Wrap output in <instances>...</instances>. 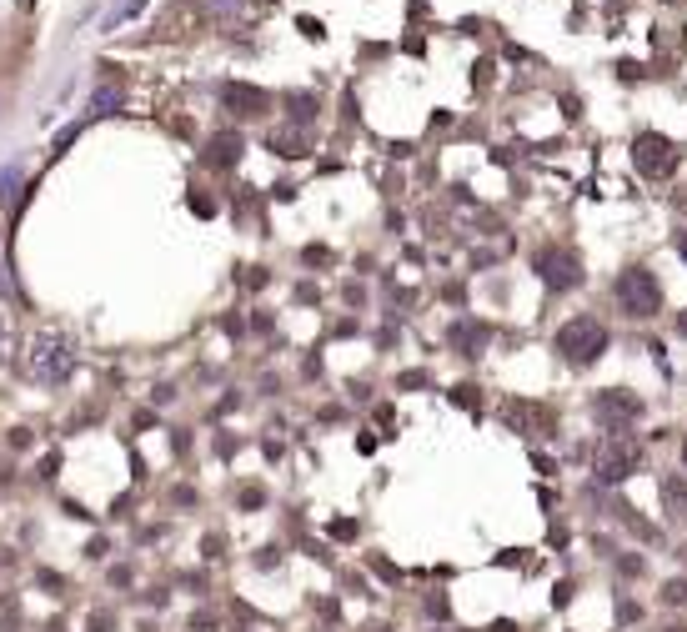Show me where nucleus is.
<instances>
[{"mask_svg": "<svg viewBox=\"0 0 687 632\" xmlns=\"http://www.w3.org/2000/svg\"><path fill=\"white\" fill-rule=\"evenodd\" d=\"M682 472H687V437H682Z\"/></svg>", "mask_w": 687, "mask_h": 632, "instance_id": "nucleus-15", "label": "nucleus"}, {"mask_svg": "<svg viewBox=\"0 0 687 632\" xmlns=\"http://www.w3.org/2000/svg\"><path fill=\"white\" fill-rule=\"evenodd\" d=\"M677 256L687 261V231H677Z\"/></svg>", "mask_w": 687, "mask_h": 632, "instance_id": "nucleus-12", "label": "nucleus"}, {"mask_svg": "<svg viewBox=\"0 0 687 632\" xmlns=\"http://www.w3.org/2000/svg\"><path fill=\"white\" fill-rule=\"evenodd\" d=\"M657 602H662V607H687V577H672V582L657 592Z\"/></svg>", "mask_w": 687, "mask_h": 632, "instance_id": "nucleus-9", "label": "nucleus"}, {"mask_svg": "<svg viewBox=\"0 0 687 632\" xmlns=\"http://www.w3.org/2000/svg\"><path fill=\"white\" fill-rule=\"evenodd\" d=\"M452 342H462V347H467V357H477V347L487 342V332H482V327H457V332H452Z\"/></svg>", "mask_w": 687, "mask_h": 632, "instance_id": "nucleus-10", "label": "nucleus"}, {"mask_svg": "<svg viewBox=\"0 0 687 632\" xmlns=\"http://www.w3.org/2000/svg\"><path fill=\"white\" fill-rule=\"evenodd\" d=\"M592 472H597L602 487H617V482H627V477L642 472V447H637L627 432H607V442H602L597 457H592Z\"/></svg>", "mask_w": 687, "mask_h": 632, "instance_id": "nucleus-4", "label": "nucleus"}, {"mask_svg": "<svg viewBox=\"0 0 687 632\" xmlns=\"http://www.w3.org/2000/svg\"><path fill=\"white\" fill-rule=\"evenodd\" d=\"M592 412H597V422H602L607 432H627V427L642 417V402H637L632 392H617V387H607V392H597Z\"/></svg>", "mask_w": 687, "mask_h": 632, "instance_id": "nucleus-7", "label": "nucleus"}, {"mask_svg": "<svg viewBox=\"0 0 687 632\" xmlns=\"http://www.w3.org/2000/svg\"><path fill=\"white\" fill-rule=\"evenodd\" d=\"M0 357H11V327L0 322Z\"/></svg>", "mask_w": 687, "mask_h": 632, "instance_id": "nucleus-11", "label": "nucleus"}, {"mask_svg": "<svg viewBox=\"0 0 687 632\" xmlns=\"http://www.w3.org/2000/svg\"><path fill=\"white\" fill-rule=\"evenodd\" d=\"M26 372H31V382L61 387L76 372V342L66 332H36L26 342Z\"/></svg>", "mask_w": 687, "mask_h": 632, "instance_id": "nucleus-1", "label": "nucleus"}, {"mask_svg": "<svg viewBox=\"0 0 687 632\" xmlns=\"http://www.w3.org/2000/svg\"><path fill=\"white\" fill-rule=\"evenodd\" d=\"M532 271L542 276V286L547 291H572V286H582V256L572 251V246H542L537 256H532Z\"/></svg>", "mask_w": 687, "mask_h": 632, "instance_id": "nucleus-6", "label": "nucleus"}, {"mask_svg": "<svg viewBox=\"0 0 687 632\" xmlns=\"http://www.w3.org/2000/svg\"><path fill=\"white\" fill-rule=\"evenodd\" d=\"M657 632H687V622H667V627H657Z\"/></svg>", "mask_w": 687, "mask_h": 632, "instance_id": "nucleus-13", "label": "nucleus"}, {"mask_svg": "<svg viewBox=\"0 0 687 632\" xmlns=\"http://www.w3.org/2000/svg\"><path fill=\"white\" fill-rule=\"evenodd\" d=\"M677 332L687 337V311H677Z\"/></svg>", "mask_w": 687, "mask_h": 632, "instance_id": "nucleus-14", "label": "nucleus"}, {"mask_svg": "<svg viewBox=\"0 0 687 632\" xmlns=\"http://www.w3.org/2000/svg\"><path fill=\"white\" fill-rule=\"evenodd\" d=\"M677 161H682V151H677L662 131H642V136L632 141V166H637L642 181H667V176L677 171Z\"/></svg>", "mask_w": 687, "mask_h": 632, "instance_id": "nucleus-5", "label": "nucleus"}, {"mask_svg": "<svg viewBox=\"0 0 687 632\" xmlns=\"http://www.w3.org/2000/svg\"><path fill=\"white\" fill-rule=\"evenodd\" d=\"M612 301H617V311L627 316V322H652V316L662 311V281H657V271H647V266L617 271Z\"/></svg>", "mask_w": 687, "mask_h": 632, "instance_id": "nucleus-2", "label": "nucleus"}, {"mask_svg": "<svg viewBox=\"0 0 687 632\" xmlns=\"http://www.w3.org/2000/svg\"><path fill=\"white\" fill-rule=\"evenodd\" d=\"M607 347H612V332L597 322V316H572V322L557 327V352H562V362L577 367V372H582V367H597Z\"/></svg>", "mask_w": 687, "mask_h": 632, "instance_id": "nucleus-3", "label": "nucleus"}, {"mask_svg": "<svg viewBox=\"0 0 687 632\" xmlns=\"http://www.w3.org/2000/svg\"><path fill=\"white\" fill-rule=\"evenodd\" d=\"M657 497H662V517H667L672 527H682V522H687V472H667V477L657 482Z\"/></svg>", "mask_w": 687, "mask_h": 632, "instance_id": "nucleus-8", "label": "nucleus"}]
</instances>
